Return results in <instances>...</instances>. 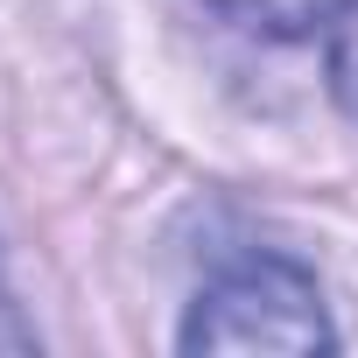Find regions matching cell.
Here are the masks:
<instances>
[{"mask_svg":"<svg viewBox=\"0 0 358 358\" xmlns=\"http://www.w3.org/2000/svg\"><path fill=\"white\" fill-rule=\"evenodd\" d=\"M0 351H36V330L15 316V295H8V260H0Z\"/></svg>","mask_w":358,"mask_h":358,"instance_id":"obj_4","label":"cell"},{"mask_svg":"<svg viewBox=\"0 0 358 358\" xmlns=\"http://www.w3.org/2000/svg\"><path fill=\"white\" fill-rule=\"evenodd\" d=\"M176 344L183 351H337V330L316 274L288 253L253 246L204 274Z\"/></svg>","mask_w":358,"mask_h":358,"instance_id":"obj_1","label":"cell"},{"mask_svg":"<svg viewBox=\"0 0 358 358\" xmlns=\"http://www.w3.org/2000/svg\"><path fill=\"white\" fill-rule=\"evenodd\" d=\"M218 8L232 22L260 29V36H309V29H323V22L344 15V0H218Z\"/></svg>","mask_w":358,"mask_h":358,"instance_id":"obj_2","label":"cell"},{"mask_svg":"<svg viewBox=\"0 0 358 358\" xmlns=\"http://www.w3.org/2000/svg\"><path fill=\"white\" fill-rule=\"evenodd\" d=\"M330 92H337L344 120L358 127V0H344V15L330 29Z\"/></svg>","mask_w":358,"mask_h":358,"instance_id":"obj_3","label":"cell"}]
</instances>
